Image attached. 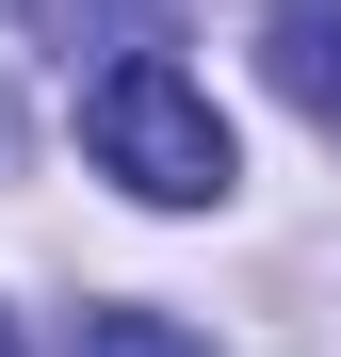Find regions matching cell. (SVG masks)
Returning <instances> with one entry per match:
<instances>
[{
    "label": "cell",
    "mask_w": 341,
    "mask_h": 357,
    "mask_svg": "<svg viewBox=\"0 0 341 357\" xmlns=\"http://www.w3.org/2000/svg\"><path fill=\"white\" fill-rule=\"evenodd\" d=\"M82 146H98L114 195H146V211H211L227 195V114L162 66V49H114L82 82Z\"/></svg>",
    "instance_id": "1"
},
{
    "label": "cell",
    "mask_w": 341,
    "mask_h": 357,
    "mask_svg": "<svg viewBox=\"0 0 341 357\" xmlns=\"http://www.w3.org/2000/svg\"><path fill=\"white\" fill-rule=\"evenodd\" d=\"M260 49H276V98L341 130V0H260Z\"/></svg>",
    "instance_id": "2"
},
{
    "label": "cell",
    "mask_w": 341,
    "mask_h": 357,
    "mask_svg": "<svg viewBox=\"0 0 341 357\" xmlns=\"http://www.w3.org/2000/svg\"><path fill=\"white\" fill-rule=\"evenodd\" d=\"M82 357H211L179 309H82Z\"/></svg>",
    "instance_id": "3"
},
{
    "label": "cell",
    "mask_w": 341,
    "mask_h": 357,
    "mask_svg": "<svg viewBox=\"0 0 341 357\" xmlns=\"http://www.w3.org/2000/svg\"><path fill=\"white\" fill-rule=\"evenodd\" d=\"M0 357H17V309H0Z\"/></svg>",
    "instance_id": "4"
},
{
    "label": "cell",
    "mask_w": 341,
    "mask_h": 357,
    "mask_svg": "<svg viewBox=\"0 0 341 357\" xmlns=\"http://www.w3.org/2000/svg\"><path fill=\"white\" fill-rule=\"evenodd\" d=\"M0 17H17V0H0Z\"/></svg>",
    "instance_id": "5"
}]
</instances>
